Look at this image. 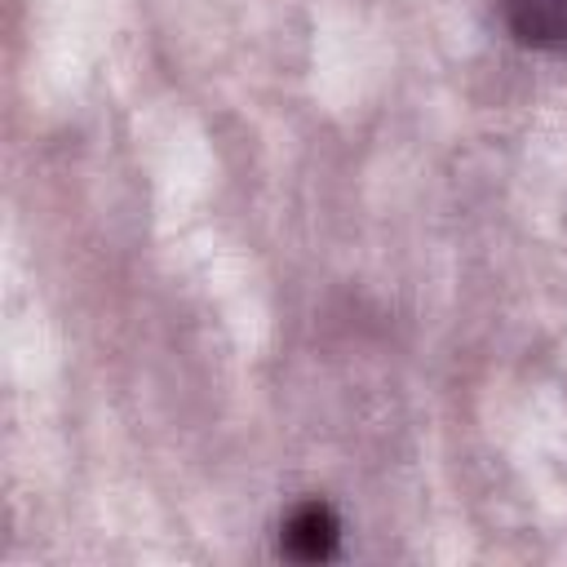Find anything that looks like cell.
Returning a JSON list of instances; mask_svg holds the SVG:
<instances>
[{
	"label": "cell",
	"mask_w": 567,
	"mask_h": 567,
	"mask_svg": "<svg viewBox=\"0 0 567 567\" xmlns=\"http://www.w3.org/2000/svg\"><path fill=\"white\" fill-rule=\"evenodd\" d=\"M337 545H341V523H337L332 505H323V501L297 505L279 536V549L297 563H323L337 554Z\"/></svg>",
	"instance_id": "6da1fadb"
},
{
	"label": "cell",
	"mask_w": 567,
	"mask_h": 567,
	"mask_svg": "<svg viewBox=\"0 0 567 567\" xmlns=\"http://www.w3.org/2000/svg\"><path fill=\"white\" fill-rule=\"evenodd\" d=\"M501 18L527 49H567V0H501Z\"/></svg>",
	"instance_id": "7a4b0ae2"
}]
</instances>
